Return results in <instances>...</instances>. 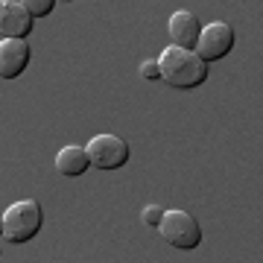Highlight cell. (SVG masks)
I'll return each mask as SVG.
<instances>
[{
    "label": "cell",
    "instance_id": "obj_3",
    "mask_svg": "<svg viewBox=\"0 0 263 263\" xmlns=\"http://www.w3.org/2000/svg\"><path fill=\"white\" fill-rule=\"evenodd\" d=\"M158 231L173 249L190 252V249H196L202 243V228H199L196 216H190L187 211H179V208L164 211V216H161V222H158Z\"/></svg>",
    "mask_w": 263,
    "mask_h": 263
},
{
    "label": "cell",
    "instance_id": "obj_2",
    "mask_svg": "<svg viewBox=\"0 0 263 263\" xmlns=\"http://www.w3.org/2000/svg\"><path fill=\"white\" fill-rule=\"evenodd\" d=\"M0 216H3V240L15 243V246L29 243L41 231V226H44V211H41V205L35 199L12 202Z\"/></svg>",
    "mask_w": 263,
    "mask_h": 263
},
{
    "label": "cell",
    "instance_id": "obj_1",
    "mask_svg": "<svg viewBox=\"0 0 263 263\" xmlns=\"http://www.w3.org/2000/svg\"><path fill=\"white\" fill-rule=\"evenodd\" d=\"M158 67H161V79L179 91H190L205 85L208 79V62L199 56L196 50L187 47H164V53L158 56Z\"/></svg>",
    "mask_w": 263,
    "mask_h": 263
},
{
    "label": "cell",
    "instance_id": "obj_12",
    "mask_svg": "<svg viewBox=\"0 0 263 263\" xmlns=\"http://www.w3.org/2000/svg\"><path fill=\"white\" fill-rule=\"evenodd\" d=\"M141 76L143 79H161L158 59H146V62H141Z\"/></svg>",
    "mask_w": 263,
    "mask_h": 263
},
{
    "label": "cell",
    "instance_id": "obj_11",
    "mask_svg": "<svg viewBox=\"0 0 263 263\" xmlns=\"http://www.w3.org/2000/svg\"><path fill=\"white\" fill-rule=\"evenodd\" d=\"M161 216H164V208L161 205H146L143 208V222H146L149 228H158Z\"/></svg>",
    "mask_w": 263,
    "mask_h": 263
},
{
    "label": "cell",
    "instance_id": "obj_5",
    "mask_svg": "<svg viewBox=\"0 0 263 263\" xmlns=\"http://www.w3.org/2000/svg\"><path fill=\"white\" fill-rule=\"evenodd\" d=\"M85 152L91 158V167L97 170H120L129 161V143L117 135H94Z\"/></svg>",
    "mask_w": 263,
    "mask_h": 263
},
{
    "label": "cell",
    "instance_id": "obj_7",
    "mask_svg": "<svg viewBox=\"0 0 263 263\" xmlns=\"http://www.w3.org/2000/svg\"><path fill=\"white\" fill-rule=\"evenodd\" d=\"M35 27V18L24 9L21 0H0V35L3 38H27Z\"/></svg>",
    "mask_w": 263,
    "mask_h": 263
},
{
    "label": "cell",
    "instance_id": "obj_8",
    "mask_svg": "<svg viewBox=\"0 0 263 263\" xmlns=\"http://www.w3.org/2000/svg\"><path fill=\"white\" fill-rule=\"evenodd\" d=\"M170 41L176 44V47H187L193 50L196 47V38L202 32V21L187 9H179L173 12V18H170Z\"/></svg>",
    "mask_w": 263,
    "mask_h": 263
},
{
    "label": "cell",
    "instance_id": "obj_6",
    "mask_svg": "<svg viewBox=\"0 0 263 263\" xmlns=\"http://www.w3.org/2000/svg\"><path fill=\"white\" fill-rule=\"evenodd\" d=\"M29 56L27 38H0V79H18L29 67Z\"/></svg>",
    "mask_w": 263,
    "mask_h": 263
},
{
    "label": "cell",
    "instance_id": "obj_14",
    "mask_svg": "<svg viewBox=\"0 0 263 263\" xmlns=\"http://www.w3.org/2000/svg\"><path fill=\"white\" fill-rule=\"evenodd\" d=\"M65 3H70V0H65Z\"/></svg>",
    "mask_w": 263,
    "mask_h": 263
},
{
    "label": "cell",
    "instance_id": "obj_4",
    "mask_svg": "<svg viewBox=\"0 0 263 263\" xmlns=\"http://www.w3.org/2000/svg\"><path fill=\"white\" fill-rule=\"evenodd\" d=\"M234 41H237L234 27L226 24V21H214V24H202V32H199L193 50L205 62H219L234 50Z\"/></svg>",
    "mask_w": 263,
    "mask_h": 263
},
{
    "label": "cell",
    "instance_id": "obj_10",
    "mask_svg": "<svg viewBox=\"0 0 263 263\" xmlns=\"http://www.w3.org/2000/svg\"><path fill=\"white\" fill-rule=\"evenodd\" d=\"M21 3H24V9H27L32 18H47L59 0H21Z\"/></svg>",
    "mask_w": 263,
    "mask_h": 263
},
{
    "label": "cell",
    "instance_id": "obj_9",
    "mask_svg": "<svg viewBox=\"0 0 263 263\" xmlns=\"http://www.w3.org/2000/svg\"><path fill=\"white\" fill-rule=\"evenodd\" d=\"M88 167H91V158H88V152H85V146H62L56 155V170L62 173V176H67V179H76V176H82V173H88Z\"/></svg>",
    "mask_w": 263,
    "mask_h": 263
},
{
    "label": "cell",
    "instance_id": "obj_13",
    "mask_svg": "<svg viewBox=\"0 0 263 263\" xmlns=\"http://www.w3.org/2000/svg\"><path fill=\"white\" fill-rule=\"evenodd\" d=\"M0 237H3V216H0Z\"/></svg>",
    "mask_w": 263,
    "mask_h": 263
}]
</instances>
